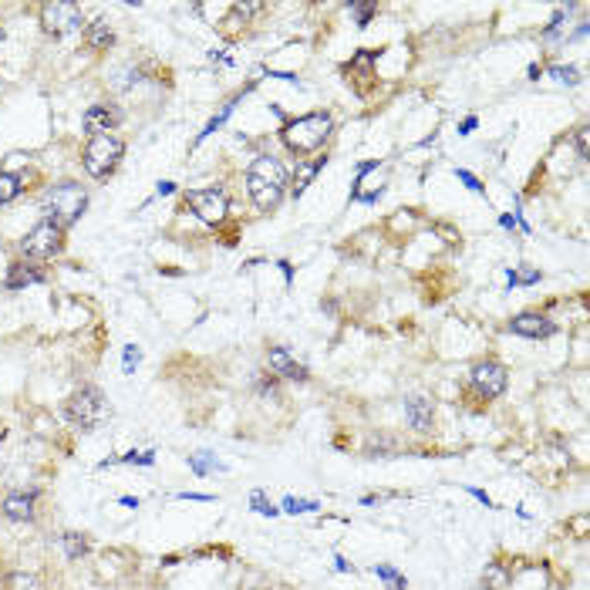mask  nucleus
<instances>
[{"instance_id":"cd10ccee","label":"nucleus","mask_w":590,"mask_h":590,"mask_svg":"<svg viewBox=\"0 0 590 590\" xmlns=\"http://www.w3.org/2000/svg\"><path fill=\"white\" fill-rule=\"evenodd\" d=\"M550 75H557L560 81H577V71L574 68H553Z\"/></svg>"},{"instance_id":"4468645a","label":"nucleus","mask_w":590,"mask_h":590,"mask_svg":"<svg viewBox=\"0 0 590 590\" xmlns=\"http://www.w3.org/2000/svg\"><path fill=\"white\" fill-rule=\"evenodd\" d=\"M267 365L277 378H290V381H307V368L297 358H290L287 348H270Z\"/></svg>"},{"instance_id":"393cba45","label":"nucleus","mask_w":590,"mask_h":590,"mask_svg":"<svg viewBox=\"0 0 590 590\" xmlns=\"http://www.w3.org/2000/svg\"><path fill=\"white\" fill-rule=\"evenodd\" d=\"M510 280H513V284H537L540 270H520V274H513V270H510Z\"/></svg>"},{"instance_id":"dca6fc26","label":"nucleus","mask_w":590,"mask_h":590,"mask_svg":"<svg viewBox=\"0 0 590 590\" xmlns=\"http://www.w3.org/2000/svg\"><path fill=\"white\" fill-rule=\"evenodd\" d=\"M27 284H44V274H41L38 267H31V263H24V260L11 263L4 287H7V290H21V287H27Z\"/></svg>"},{"instance_id":"ddd939ff","label":"nucleus","mask_w":590,"mask_h":590,"mask_svg":"<svg viewBox=\"0 0 590 590\" xmlns=\"http://www.w3.org/2000/svg\"><path fill=\"white\" fill-rule=\"evenodd\" d=\"M405 419L415 432H432L435 425V408L425 395H408L405 398Z\"/></svg>"},{"instance_id":"f257e3e1","label":"nucleus","mask_w":590,"mask_h":590,"mask_svg":"<svg viewBox=\"0 0 590 590\" xmlns=\"http://www.w3.org/2000/svg\"><path fill=\"white\" fill-rule=\"evenodd\" d=\"M284 189H287V169H284V162L274 159V156L253 159V166L247 172V193H250L253 203H257L260 213L277 210V203L284 199Z\"/></svg>"},{"instance_id":"6e6552de","label":"nucleus","mask_w":590,"mask_h":590,"mask_svg":"<svg viewBox=\"0 0 590 590\" xmlns=\"http://www.w3.org/2000/svg\"><path fill=\"white\" fill-rule=\"evenodd\" d=\"M81 27V7L68 4V0H51L41 7V31L48 38H65V34Z\"/></svg>"},{"instance_id":"7ed1b4c3","label":"nucleus","mask_w":590,"mask_h":590,"mask_svg":"<svg viewBox=\"0 0 590 590\" xmlns=\"http://www.w3.org/2000/svg\"><path fill=\"white\" fill-rule=\"evenodd\" d=\"M85 206H88V193L78 183H71V179L68 183L51 186L41 199V210L48 213L44 220L58 223L61 230H68L71 223H78L81 213H85Z\"/></svg>"},{"instance_id":"4be33fe9","label":"nucleus","mask_w":590,"mask_h":590,"mask_svg":"<svg viewBox=\"0 0 590 590\" xmlns=\"http://www.w3.org/2000/svg\"><path fill=\"white\" fill-rule=\"evenodd\" d=\"M351 11L358 14V27H368V21L375 17L378 7L375 4H351Z\"/></svg>"},{"instance_id":"b1692460","label":"nucleus","mask_w":590,"mask_h":590,"mask_svg":"<svg viewBox=\"0 0 590 590\" xmlns=\"http://www.w3.org/2000/svg\"><path fill=\"white\" fill-rule=\"evenodd\" d=\"M375 574H378L381 580H388V584H395V590H405V580L398 577L392 567H375Z\"/></svg>"},{"instance_id":"39448f33","label":"nucleus","mask_w":590,"mask_h":590,"mask_svg":"<svg viewBox=\"0 0 590 590\" xmlns=\"http://www.w3.org/2000/svg\"><path fill=\"white\" fill-rule=\"evenodd\" d=\"M125 156V145L115 135H95L88 139L85 152H81V162H85V172L92 179H108L118 169V162Z\"/></svg>"},{"instance_id":"a878e982","label":"nucleus","mask_w":590,"mask_h":590,"mask_svg":"<svg viewBox=\"0 0 590 590\" xmlns=\"http://www.w3.org/2000/svg\"><path fill=\"white\" fill-rule=\"evenodd\" d=\"M456 176L462 179V183H466L469 189H472V193H483V186H479V179L476 176H472V172H466V169H459L456 172Z\"/></svg>"},{"instance_id":"1a4fd4ad","label":"nucleus","mask_w":590,"mask_h":590,"mask_svg":"<svg viewBox=\"0 0 590 590\" xmlns=\"http://www.w3.org/2000/svg\"><path fill=\"white\" fill-rule=\"evenodd\" d=\"M186 206L203 223H223L226 213H230V199H226L223 189H189Z\"/></svg>"},{"instance_id":"9d476101","label":"nucleus","mask_w":590,"mask_h":590,"mask_svg":"<svg viewBox=\"0 0 590 590\" xmlns=\"http://www.w3.org/2000/svg\"><path fill=\"white\" fill-rule=\"evenodd\" d=\"M38 499H41V489H14V493L4 496L0 513L11 523H34L38 520Z\"/></svg>"},{"instance_id":"c756f323","label":"nucleus","mask_w":590,"mask_h":590,"mask_svg":"<svg viewBox=\"0 0 590 590\" xmlns=\"http://www.w3.org/2000/svg\"><path fill=\"white\" fill-rule=\"evenodd\" d=\"M577 152L580 159H587V129H577Z\"/></svg>"},{"instance_id":"c85d7f7f","label":"nucleus","mask_w":590,"mask_h":590,"mask_svg":"<svg viewBox=\"0 0 590 590\" xmlns=\"http://www.w3.org/2000/svg\"><path fill=\"white\" fill-rule=\"evenodd\" d=\"M132 365H139V348H135V344L125 351V371H132Z\"/></svg>"},{"instance_id":"bb28decb","label":"nucleus","mask_w":590,"mask_h":590,"mask_svg":"<svg viewBox=\"0 0 590 590\" xmlns=\"http://www.w3.org/2000/svg\"><path fill=\"white\" fill-rule=\"evenodd\" d=\"M253 506H257V513H277L274 506H270L267 499H263V493H253Z\"/></svg>"},{"instance_id":"7c9ffc66","label":"nucleus","mask_w":590,"mask_h":590,"mask_svg":"<svg viewBox=\"0 0 590 590\" xmlns=\"http://www.w3.org/2000/svg\"><path fill=\"white\" fill-rule=\"evenodd\" d=\"M169 193H176V186H172V183H159V196H169Z\"/></svg>"},{"instance_id":"0eeeda50","label":"nucleus","mask_w":590,"mask_h":590,"mask_svg":"<svg viewBox=\"0 0 590 590\" xmlns=\"http://www.w3.org/2000/svg\"><path fill=\"white\" fill-rule=\"evenodd\" d=\"M506 385H510V371L499 365V361H479V365H472L469 371V388L483 398V402L499 398L506 392Z\"/></svg>"},{"instance_id":"aec40b11","label":"nucleus","mask_w":590,"mask_h":590,"mask_svg":"<svg viewBox=\"0 0 590 590\" xmlns=\"http://www.w3.org/2000/svg\"><path fill=\"white\" fill-rule=\"evenodd\" d=\"M21 193H24L21 179H17L14 172H0V206L14 203V199L21 196Z\"/></svg>"},{"instance_id":"423d86ee","label":"nucleus","mask_w":590,"mask_h":590,"mask_svg":"<svg viewBox=\"0 0 590 590\" xmlns=\"http://www.w3.org/2000/svg\"><path fill=\"white\" fill-rule=\"evenodd\" d=\"M61 250H65V230L51 220H41L34 230H27V236L21 240V257L34 263L54 260Z\"/></svg>"},{"instance_id":"a211bd4d","label":"nucleus","mask_w":590,"mask_h":590,"mask_svg":"<svg viewBox=\"0 0 590 590\" xmlns=\"http://www.w3.org/2000/svg\"><path fill=\"white\" fill-rule=\"evenodd\" d=\"M510 580H513V570L503 564V560H493V564L486 567V574H483V587L486 590H506L510 587Z\"/></svg>"},{"instance_id":"f8f14e48","label":"nucleus","mask_w":590,"mask_h":590,"mask_svg":"<svg viewBox=\"0 0 590 590\" xmlns=\"http://www.w3.org/2000/svg\"><path fill=\"white\" fill-rule=\"evenodd\" d=\"M510 331L520 338H550V334H557V324L543 314H516L510 321Z\"/></svg>"},{"instance_id":"9b49d317","label":"nucleus","mask_w":590,"mask_h":590,"mask_svg":"<svg viewBox=\"0 0 590 590\" xmlns=\"http://www.w3.org/2000/svg\"><path fill=\"white\" fill-rule=\"evenodd\" d=\"M81 122H85V132L92 135V139L95 135H112L118 125H122V112H118L115 105H92Z\"/></svg>"},{"instance_id":"5701e85b","label":"nucleus","mask_w":590,"mask_h":590,"mask_svg":"<svg viewBox=\"0 0 590 590\" xmlns=\"http://www.w3.org/2000/svg\"><path fill=\"white\" fill-rule=\"evenodd\" d=\"M257 392L263 395V398H277L280 402V388H277V375H270V378H263L260 385H257Z\"/></svg>"},{"instance_id":"20e7f679","label":"nucleus","mask_w":590,"mask_h":590,"mask_svg":"<svg viewBox=\"0 0 590 590\" xmlns=\"http://www.w3.org/2000/svg\"><path fill=\"white\" fill-rule=\"evenodd\" d=\"M105 415H108V402L95 385H81L65 402V419L81 432H95L105 422Z\"/></svg>"},{"instance_id":"2f4dec72","label":"nucleus","mask_w":590,"mask_h":590,"mask_svg":"<svg viewBox=\"0 0 590 590\" xmlns=\"http://www.w3.org/2000/svg\"><path fill=\"white\" fill-rule=\"evenodd\" d=\"M472 129H476V118H466V122H462V135L472 132Z\"/></svg>"},{"instance_id":"6ab92c4d","label":"nucleus","mask_w":590,"mask_h":590,"mask_svg":"<svg viewBox=\"0 0 590 590\" xmlns=\"http://www.w3.org/2000/svg\"><path fill=\"white\" fill-rule=\"evenodd\" d=\"M4 590H44V580L31 570H11L4 577Z\"/></svg>"},{"instance_id":"412c9836","label":"nucleus","mask_w":590,"mask_h":590,"mask_svg":"<svg viewBox=\"0 0 590 590\" xmlns=\"http://www.w3.org/2000/svg\"><path fill=\"white\" fill-rule=\"evenodd\" d=\"M324 162H328V159H314V162H304L301 172H297V179H294V186H290V193H294V196H301L304 189H307V183H311V179L317 176V172H321Z\"/></svg>"},{"instance_id":"473e14b6","label":"nucleus","mask_w":590,"mask_h":590,"mask_svg":"<svg viewBox=\"0 0 590 590\" xmlns=\"http://www.w3.org/2000/svg\"><path fill=\"white\" fill-rule=\"evenodd\" d=\"M132 459H135V452H132V456H125V462H132ZM139 462H145V466H149L152 456H139Z\"/></svg>"},{"instance_id":"f3484780","label":"nucleus","mask_w":590,"mask_h":590,"mask_svg":"<svg viewBox=\"0 0 590 590\" xmlns=\"http://www.w3.org/2000/svg\"><path fill=\"white\" fill-rule=\"evenodd\" d=\"M61 547H65V557L68 560H81V557H88V550H92V540H88V533H75V530H68V533H61Z\"/></svg>"},{"instance_id":"f03ea898","label":"nucleus","mask_w":590,"mask_h":590,"mask_svg":"<svg viewBox=\"0 0 590 590\" xmlns=\"http://www.w3.org/2000/svg\"><path fill=\"white\" fill-rule=\"evenodd\" d=\"M331 129H334V118L328 112H311V115H301V118H294V122H287L284 129H280V142H284L287 152H294V156H311V152H317L328 142Z\"/></svg>"},{"instance_id":"2eb2a0df","label":"nucleus","mask_w":590,"mask_h":590,"mask_svg":"<svg viewBox=\"0 0 590 590\" xmlns=\"http://www.w3.org/2000/svg\"><path fill=\"white\" fill-rule=\"evenodd\" d=\"M112 44H115V31L105 17H98V21H92L85 27V48L92 54H102V51L112 48Z\"/></svg>"}]
</instances>
